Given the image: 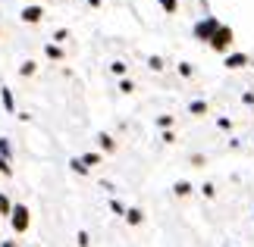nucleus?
<instances>
[{
    "label": "nucleus",
    "mask_w": 254,
    "mask_h": 247,
    "mask_svg": "<svg viewBox=\"0 0 254 247\" xmlns=\"http://www.w3.org/2000/svg\"><path fill=\"white\" fill-rule=\"evenodd\" d=\"M232 41H236V35H232V28H229V25H220V28H217V35L210 38V47H213L217 53H226L229 47H232Z\"/></svg>",
    "instance_id": "f257e3e1"
},
{
    "label": "nucleus",
    "mask_w": 254,
    "mask_h": 247,
    "mask_svg": "<svg viewBox=\"0 0 254 247\" xmlns=\"http://www.w3.org/2000/svg\"><path fill=\"white\" fill-rule=\"evenodd\" d=\"M9 222H13L16 232H28V222H32V216H28V206H25V203H16L13 213H9Z\"/></svg>",
    "instance_id": "f03ea898"
},
{
    "label": "nucleus",
    "mask_w": 254,
    "mask_h": 247,
    "mask_svg": "<svg viewBox=\"0 0 254 247\" xmlns=\"http://www.w3.org/2000/svg\"><path fill=\"white\" fill-rule=\"evenodd\" d=\"M217 28H220V22L210 16V19H204V22L194 25V38H198V41H207V44H210V38L217 35Z\"/></svg>",
    "instance_id": "7ed1b4c3"
},
{
    "label": "nucleus",
    "mask_w": 254,
    "mask_h": 247,
    "mask_svg": "<svg viewBox=\"0 0 254 247\" xmlns=\"http://www.w3.org/2000/svg\"><path fill=\"white\" fill-rule=\"evenodd\" d=\"M41 19H44V9H41V6H25V9H22V22H28V25L41 22Z\"/></svg>",
    "instance_id": "20e7f679"
},
{
    "label": "nucleus",
    "mask_w": 254,
    "mask_h": 247,
    "mask_svg": "<svg viewBox=\"0 0 254 247\" xmlns=\"http://www.w3.org/2000/svg\"><path fill=\"white\" fill-rule=\"evenodd\" d=\"M223 66H226V69H245V66H248V56H245V53H229Z\"/></svg>",
    "instance_id": "39448f33"
},
{
    "label": "nucleus",
    "mask_w": 254,
    "mask_h": 247,
    "mask_svg": "<svg viewBox=\"0 0 254 247\" xmlns=\"http://www.w3.org/2000/svg\"><path fill=\"white\" fill-rule=\"evenodd\" d=\"M79 160H82V166H85V169H91V166H97V163H101V153H85V156H79Z\"/></svg>",
    "instance_id": "423d86ee"
},
{
    "label": "nucleus",
    "mask_w": 254,
    "mask_h": 247,
    "mask_svg": "<svg viewBox=\"0 0 254 247\" xmlns=\"http://www.w3.org/2000/svg\"><path fill=\"white\" fill-rule=\"evenodd\" d=\"M126 219H129V225H141L144 213H141V210H126Z\"/></svg>",
    "instance_id": "0eeeda50"
},
{
    "label": "nucleus",
    "mask_w": 254,
    "mask_h": 247,
    "mask_svg": "<svg viewBox=\"0 0 254 247\" xmlns=\"http://www.w3.org/2000/svg\"><path fill=\"white\" fill-rule=\"evenodd\" d=\"M3 106H6V113H16V100L9 94V88H3Z\"/></svg>",
    "instance_id": "6e6552de"
},
{
    "label": "nucleus",
    "mask_w": 254,
    "mask_h": 247,
    "mask_svg": "<svg viewBox=\"0 0 254 247\" xmlns=\"http://www.w3.org/2000/svg\"><path fill=\"white\" fill-rule=\"evenodd\" d=\"M189 110H191V116H204V113H207V103H204V100H194Z\"/></svg>",
    "instance_id": "1a4fd4ad"
},
{
    "label": "nucleus",
    "mask_w": 254,
    "mask_h": 247,
    "mask_svg": "<svg viewBox=\"0 0 254 247\" xmlns=\"http://www.w3.org/2000/svg\"><path fill=\"white\" fill-rule=\"evenodd\" d=\"M0 213H3V216L13 213V203H9V197H6V194H0Z\"/></svg>",
    "instance_id": "9d476101"
},
{
    "label": "nucleus",
    "mask_w": 254,
    "mask_h": 247,
    "mask_svg": "<svg viewBox=\"0 0 254 247\" xmlns=\"http://www.w3.org/2000/svg\"><path fill=\"white\" fill-rule=\"evenodd\" d=\"M47 56H51V60H63V50L57 44H47Z\"/></svg>",
    "instance_id": "9b49d317"
},
{
    "label": "nucleus",
    "mask_w": 254,
    "mask_h": 247,
    "mask_svg": "<svg viewBox=\"0 0 254 247\" xmlns=\"http://www.w3.org/2000/svg\"><path fill=\"white\" fill-rule=\"evenodd\" d=\"M176 194H179V197L191 194V185H189V182H176Z\"/></svg>",
    "instance_id": "f8f14e48"
},
{
    "label": "nucleus",
    "mask_w": 254,
    "mask_h": 247,
    "mask_svg": "<svg viewBox=\"0 0 254 247\" xmlns=\"http://www.w3.org/2000/svg\"><path fill=\"white\" fill-rule=\"evenodd\" d=\"M101 147H104V150H107V153H110V150H113V147H116V144H113V138H110V135H101Z\"/></svg>",
    "instance_id": "ddd939ff"
},
{
    "label": "nucleus",
    "mask_w": 254,
    "mask_h": 247,
    "mask_svg": "<svg viewBox=\"0 0 254 247\" xmlns=\"http://www.w3.org/2000/svg\"><path fill=\"white\" fill-rule=\"evenodd\" d=\"M160 6L167 9V13H176V9H179V3H176V0H160Z\"/></svg>",
    "instance_id": "4468645a"
},
{
    "label": "nucleus",
    "mask_w": 254,
    "mask_h": 247,
    "mask_svg": "<svg viewBox=\"0 0 254 247\" xmlns=\"http://www.w3.org/2000/svg\"><path fill=\"white\" fill-rule=\"evenodd\" d=\"M120 91H123V94H132V91H135V85L129 82V78H126V82H120Z\"/></svg>",
    "instance_id": "2eb2a0df"
},
{
    "label": "nucleus",
    "mask_w": 254,
    "mask_h": 247,
    "mask_svg": "<svg viewBox=\"0 0 254 247\" xmlns=\"http://www.w3.org/2000/svg\"><path fill=\"white\" fill-rule=\"evenodd\" d=\"M148 66H151V69H163V60H160V56H151Z\"/></svg>",
    "instance_id": "dca6fc26"
},
{
    "label": "nucleus",
    "mask_w": 254,
    "mask_h": 247,
    "mask_svg": "<svg viewBox=\"0 0 254 247\" xmlns=\"http://www.w3.org/2000/svg\"><path fill=\"white\" fill-rule=\"evenodd\" d=\"M110 69H113V72H116V75H126V63H113Z\"/></svg>",
    "instance_id": "f3484780"
},
{
    "label": "nucleus",
    "mask_w": 254,
    "mask_h": 247,
    "mask_svg": "<svg viewBox=\"0 0 254 247\" xmlns=\"http://www.w3.org/2000/svg\"><path fill=\"white\" fill-rule=\"evenodd\" d=\"M0 172H3V175H9V172H13V169H9V163L3 160V156H0Z\"/></svg>",
    "instance_id": "a211bd4d"
}]
</instances>
